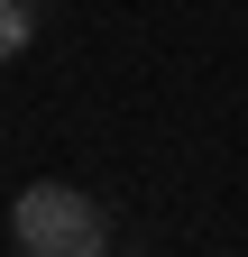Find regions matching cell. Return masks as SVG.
Returning <instances> with one entry per match:
<instances>
[{"instance_id":"6da1fadb","label":"cell","mask_w":248,"mask_h":257,"mask_svg":"<svg viewBox=\"0 0 248 257\" xmlns=\"http://www.w3.org/2000/svg\"><path fill=\"white\" fill-rule=\"evenodd\" d=\"M10 248H28V257H101L110 248V211L83 184H28L10 202Z\"/></svg>"},{"instance_id":"7a4b0ae2","label":"cell","mask_w":248,"mask_h":257,"mask_svg":"<svg viewBox=\"0 0 248 257\" xmlns=\"http://www.w3.org/2000/svg\"><path fill=\"white\" fill-rule=\"evenodd\" d=\"M46 28V0H0V64H19Z\"/></svg>"}]
</instances>
